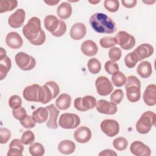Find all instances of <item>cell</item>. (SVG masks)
<instances>
[{"instance_id": "cell-1", "label": "cell", "mask_w": 156, "mask_h": 156, "mask_svg": "<svg viewBox=\"0 0 156 156\" xmlns=\"http://www.w3.org/2000/svg\"><path fill=\"white\" fill-rule=\"evenodd\" d=\"M22 31L24 37L34 45H41L45 41L46 35L41 29V21L36 16L32 17L28 21Z\"/></svg>"}, {"instance_id": "cell-2", "label": "cell", "mask_w": 156, "mask_h": 156, "mask_svg": "<svg viewBox=\"0 0 156 156\" xmlns=\"http://www.w3.org/2000/svg\"><path fill=\"white\" fill-rule=\"evenodd\" d=\"M90 24L93 29L100 34H113L116 30L113 20L103 13H95L90 18Z\"/></svg>"}, {"instance_id": "cell-3", "label": "cell", "mask_w": 156, "mask_h": 156, "mask_svg": "<svg viewBox=\"0 0 156 156\" xmlns=\"http://www.w3.org/2000/svg\"><path fill=\"white\" fill-rule=\"evenodd\" d=\"M60 92L58 84L54 81H49L38 89V100L42 104H47L51 99L55 98Z\"/></svg>"}, {"instance_id": "cell-4", "label": "cell", "mask_w": 156, "mask_h": 156, "mask_svg": "<svg viewBox=\"0 0 156 156\" xmlns=\"http://www.w3.org/2000/svg\"><path fill=\"white\" fill-rule=\"evenodd\" d=\"M126 96L131 102H136L141 98V82L135 76H129L125 83Z\"/></svg>"}, {"instance_id": "cell-5", "label": "cell", "mask_w": 156, "mask_h": 156, "mask_svg": "<svg viewBox=\"0 0 156 156\" xmlns=\"http://www.w3.org/2000/svg\"><path fill=\"white\" fill-rule=\"evenodd\" d=\"M156 115L151 111L143 113L136 123V130L141 134L147 133L155 124Z\"/></svg>"}, {"instance_id": "cell-6", "label": "cell", "mask_w": 156, "mask_h": 156, "mask_svg": "<svg viewBox=\"0 0 156 156\" xmlns=\"http://www.w3.org/2000/svg\"><path fill=\"white\" fill-rule=\"evenodd\" d=\"M15 58L17 66L24 71L31 70L36 65L35 59L32 56L23 52L16 54Z\"/></svg>"}, {"instance_id": "cell-7", "label": "cell", "mask_w": 156, "mask_h": 156, "mask_svg": "<svg viewBox=\"0 0 156 156\" xmlns=\"http://www.w3.org/2000/svg\"><path fill=\"white\" fill-rule=\"evenodd\" d=\"M80 123V119L74 113H65L60 115L58 120L59 126L63 129H73L77 127Z\"/></svg>"}, {"instance_id": "cell-8", "label": "cell", "mask_w": 156, "mask_h": 156, "mask_svg": "<svg viewBox=\"0 0 156 156\" xmlns=\"http://www.w3.org/2000/svg\"><path fill=\"white\" fill-rule=\"evenodd\" d=\"M116 44L124 50H129L135 45V37L126 31H119L115 37Z\"/></svg>"}, {"instance_id": "cell-9", "label": "cell", "mask_w": 156, "mask_h": 156, "mask_svg": "<svg viewBox=\"0 0 156 156\" xmlns=\"http://www.w3.org/2000/svg\"><path fill=\"white\" fill-rule=\"evenodd\" d=\"M96 99L94 96L87 95L83 98H77L74 100V106L79 111L86 112L93 109L96 105Z\"/></svg>"}, {"instance_id": "cell-10", "label": "cell", "mask_w": 156, "mask_h": 156, "mask_svg": "<svg viewBox=\"0 0 156 156\" xmlns=\"http://www.w3.org/2000/svg\"><path fill=\"white\" fill-rule=\"evenodd\" d=\"M95 85L97 92L101 96H107L113 90L112 83L105 76L98 77L95 81Z\"/></svg>"}, {"instance_id": "cell-11", "label": "cell", "mask_w": 156, "mask_h": 156, "mask_svg": "<svg viewBox=\"0 0 156 156\" xmlns=\"http://www.w3.org/2000/svg\"><path fill=\"white\" fill-rule=\"evenodd\" d=\"M100 127L101 130L109 137L115 136L119 131V123L115 119H104L101 122Z\"/></svg>"}, {"instance_id": "cell-12", "label": "cell", "mask_w": 156, "mask_h": 156, "mask_svg": "<svg viewBox=\"0 0 156 156\" xmlns=\"http://www.w3.org/2000/svg\"><path fill=\"white\" fill-rule=\"evenodd\" d=\"M0 51V80H3L10 71L12 66L10 58L6 55V51L1 48Z\"/></svg>"}, {"instance_id": "cell-13", "label": "cell", "mask_w": 156, "mask_h": 156, "mask_svg": "<svg viewBox=\"0 0 156 156\" xmlns=\"http://www.w3.org/2000/svg\"><path fill=\"white\" fill-rule=\"evenodd\" d=\"M96 108L98 112L105 115H114L118 110L116 104L104 99L99 100L96 102Z\"/></svg>"}, {"instance_id": "cell-14", "label": "cell", "mask_w": 156, "mask_h": 156, "mask_svg": "<svg viewBox=\"0 0 156 156\" xmlns=\"http://www.w3.org/2000/svg\"><path fill=\"white\" fill-rule=\"evenodd\" d=\"M24 19L25 11L23 9H18L9 16L8 23L12 28H19L23 26Z\"/></svg>"}, {"instance_id": "cell-15", "label": "cell", "mask_w": 156, "mask_h": 156, "mask_svg": "<svg viewBox=\"0 0 156 156\" xmlns=\"http://www.w3.org/2000/svg\"><path fill=\"white\" fill-rule=\"evenodd\" d=\"M130 150L136 156H149L151 154L150 147L140 141H133L130 145Z\"/></svg>"}, {"instance_id": "cell-16", "label": "cell", "mask_w": 156, "mask_h": 156, "mask_svg": "<svg viewBox=\"0 0 156 156\" xmlns=\"http://www.w3.org/2000/svg\"><path fill=\"white\" fill-rule=\"evenodd\" d=\"M74 138L79 143H87L91 138V130L86 126H80L74 131Z\"/></svg>"}, {"instance_id": "cell-17", "label": "cell", "mask_w": 156, "mask_h": 156, "mask_svg": "<svg viewBox=\"0 0 156 156\" xmlns=\"http://www.w3.org/2000/svg\"><path fill=\"white\" fill-rule=\"evenodd\" d=\"M153 46L149 43H143L139 45L133 52L136 54L138 61L151 56L154 53Z\"/></svg>"}, {"instance_id": "cell-18", "label": "cell", "mask_w": 156, "mask_h": 156, "mask_svg": "<svg viewBox=\"0 0 156 156\" xmlns=\"http://www.w3.org/2000/svg\"><path fill=\"white\" fill-rule=\"evenodd\" d=\"M143 98L146 105H155L156 104V85L155 84L149 85L143 93Z\"/></svg>"}, {"instance_id": "cell-19", "label": "cell", "mask_w": 156, "mask_h": 156, "mask_svg": "<svg viewBox=\"0 0 156 156\" xmlns=\"http://www.w3.org/2000/svg\"><path fill=\"white\" fill-rule=\"evenodd\" d=\"M40 85L34 83L26 87L23 92L24 98L29 102H38V94Z\"/></svg>"}, {"instance_id": "cell-20", "label": "cell", "mask_w": 156, "mask_h": 156, "mask_svg": "<svg viewBox=\"0 0 156 156\" xmlns=\"http://www.w3.org/2000/svg\"><path fill=\"white\" fill-rule=\"evenodd\" d=\"M5 43L12 49H19L23 46V41L17 32H10L6 35Z\"/></svg>"}, {"instance_id": "cell-21", "label": "cell", "mask_w": 156, "mask_h": 156, "mask_svg": "<svg viewBox=\"0 0 156 156\" xmlns=\"http://www.w3.org/2000/svg\"><path fill=\"white\" fill-rule=\"evenodd\" d=\"M87 33V29L82 23H76L71 27L69 32L70 37L72 39L79 40L83 38Z\"/></svg>"}, {"instance_id": "cell-22", "label": "cell", "mask_w": 156, "mask_h": 156, "mask_svg": "<svg viewBox=\"0 0 156 156\" xmlns=\"http://www.w3.org/2000/svg\"><path fill=\"white\" fill-rule=\"evenodd\" d=\"M46 107L48 110L49 113V118L48 122H46V126L49 129H56L58 127L57 119L60 112L56 108V107L53 104H50Z\"/></svg>"}, {"instance_id": "cell-23", "label": "cell", "mask_w": 156, "mask_h": 156, "mask_svg": "<svg viewBox=\"0 0 156 156\" xmlns=\"http://www.w3.org/2000/svg\"><path fill=\"white\" fill-rule=\"evenodd\" d=\"M80 49L82 52L88 57L95 55L98 51V48L96 43L90 40L83 41L81 45Z\"/></svg>"}, {"instance_id": "cell-24", "label": "cell", "mask_w": 156, "mask_h": 156, "mask_svg": "<svg viewBox=\"0 0 156 156\" xmlns=\"http://www.w3.org/2000/svg\"><path fill=\"white\" fill-rule=\"evenodd\" d=\"M60 20L55 16L52 15H47L44 20V25L45 28L51 33L55 32L60 25Z\"/></svg>"}, {"instance_id": "cell-25", "label": "cell", "mask_w": 156, "mask_h": 156, "mask_svg": "<svg viewBox=\"0 0 156 156\" xmlns=\"http://www.w3.org/2000/svg\"><path fill=\"white\" fill-rule=\"evenodd\" d=\"M57 13L62 20H66L69 18L72 13L71 5L68 2H62L57 9Z\"/></svg>"}, {"instance_id": "cell-26", "label": "cell", "mask_w": 156, "mask_h": 156, "mask_svg": "<svg viewBox=\"0 0 156 156\" xmlns=\"http://www.w3.org/2000/svg\"><path fill=\"white\" fill-rule=\"evenodd\" d=\"M137 73L140 77L144 79L149 77L152 74L151 63L148 61H143L137 66Z\"/></svg>"}, {"instance_id": "cell-27", "label": "cell", "mask_w": 156, "mask_h": 156, "mask_svg": "<svg viewBox=\"0 0 156 156\" xmlns=\"http://www.w3.org/2000/svg\"><path fill=\"white\" fill-rule=\"evenodd\" d=\"M71 104V98L66 93L61 94L55 101L56 107L62 110L69 108Z\"/></svg>"}, {"instance_id": "cell-28", "label": "cell", "mask_w": 156, "mask_h": 156, "mask_svg": "<svg viewBox=\"0 0 156 156\" xmlns=\"http://www.w3.org/2000/svg\"><path fill=\"white\" fill-rule=\"evenodd\" d=\"M48 114L49 112L47 108L41 107L32 112V116L36 122L43 123L47 121Z\"/></svg>"}, {"instance_id": "cell-29", "label": "cell", "mask_w": 156, "mask_h": 156, "mask_svg": "<svg viewBox=\"0 0 156 156\" xmlns=\"http://www.w3.org/2000/svg\"><path fill=\"white\" fill-rule=\"evenodd\" d=\"M76 149L75 143L68 140L62 141L58 145V151L65 155L71 154L74 152Z\"/></svg>"}, {"instance_id": "cell-30", "label": "cell", "mask_w": 156, "mask_h": 156, "mask_svg": "<svg viewBox=\"0 0 156 156\" xmlns=\"http://www.w3.org/2000/svg\"><path fill=\"white\" fill-rule=\"evenodd\" d=\"M18 6V2L15 0H3L0 2V13L12 11Z\"/></svg>"}, {"instance_id": "cell-31", "label": "cell", "mask_w": 156, "mask_h": 156, "mask_svg": "<svg viewBox=\"0 0 156 156\" xmlns=\"http://www.w3.org/2000/svg\"><path fill=\"white\" fill-rule=\"evenodd\" d=\"M87 67L91 73L96 74L101 71V63L97 58H92L88 60L87 63Z\"/></svg>"}, {"instance_id": "cell-32", "label": "cell", "mask_w": 156, "mask_h": 156, "mask_svg": "<svg viewBox=\"0 0 156 156\" xmlns=\"http://www.w3.org/2000/svg\"><path fill=\"white\" fill-rule=\"evenodd\" d=\"M112 81L115 86L117 87H121L125 84L126 81V77L122 72L118 71L112 74Z\"/></svg>"}, {"instance_id": "cell-33", "label": "cell", "mask_w": 156, "mask_h": 156, "mask_svg": "<svg viewBox=\"0 0 156 156\" xmlns=\"http://www.w3.org/2000/svg\"><path fill=\"white\" fill-rule=\"evenodd\" d=\"M29 151L32 156H42L44 154V148L40 143H34L29 147Z\"/></svg>"}, {"instance_id": "cell-34", "label": "cell", "mask_w": 156, "mask_h": 156, "mask_svg": "<svg viewBox=\"0 0 156 156\" xmlns=\"http://www.w3.org/2000/svg\"><path fill=\"white\" fill-rule=\"evenodd\" d=\"M138 62V58L133 52H129L126 55L124 58L125 65L129 68H133L135 67Z\"/></svg>"}, {"instance_id": "cell-35", "label": "cell", "mask_w": 156, "mask_h": 156, "mask_svg": "<svg viewBox=\"0 0 156 156\" xmlns=\"http://www.w3.org/2000/svg\"><path fill=\"white\" fill-rule=\"evenodd\" d=\"M113 145L118 151H124L128 146V141L124 137H118L113 140Z\"/></svg>"}, {"instance_id": "cell-36", "label": "cell", "mask_w": 156, "mask_h": 156, "mask_svg": "<svg viewBox=\"0 0 156 156\" xmlns=\"http://www.w3.org/2000/svg\"><path fill=\"white\" fill-rule=\"evenodd\" d=\"M101 46L104 48H112L116 44V41L115 37L110 36H106L101 38L99 41Z\"/></svg>"}, {"instance_id": "cell-37", "label": "cell", "mask_w": 156, "mask_h": 156, "mask_svg": "<svg viewBox=\"0 0 156 156\" xmlns=\"http://www.w3.org/2000/svg\"><path fill=\"white\" fill-rule=\"evenodd\" d=\"M104 5V7L110 12L118 11L119 7V3L118 0H105Z\"/></svg>"}, {"instance_id": "cell-38", "label": "cell", "mask_w": 156, "mask_h": 156, "mask_svg": "<svg viewBox=\"0 0 156 156\" xmlns=\"http://www.w3.org/2000/svg\"><path fill=\"white\" fill-rule=\"evenodd\" d=\"M21 140L22 143L25 145L30 144L35 140L34 133L31 130H26L23 133Z\"/></svg>"}, {"instance_id": "cell-39", "label": "cell", "mask_w": 156, "mask_h": 156, "mask_svg": "<svg viewBox=\"0 0 156 156\" xmlns=\"http://www.w3.org/2000/svg\"><path fill=\"white\" fill-rule=\"evenodd\" d=\"M121 50L118 47H112L108 51V57L112 62L118 61L121 57Z\"/></svg>"}, {"instance_id": "cell-40", "label": "cell", "mask_w": 156, "mask_h": 156, "mask_svg": "<svg viewBox=\"0 0 156 156\" xmlns=\"http://www.w3.org/2000/svg\"><path fill=\"white\" fill-rule=\"evenodd\" d=\"M124 97V93L121 89L115 90L110 96V101L115 104H119Z\"/></svg>"}, {"instance_id": "cell-41", "label": "cell", "mask_w": 156, "mask_h": 156, "mask_svg": "<svg viewBox=\"0 0 156 156\" xmlns=\"http://www.w3.org/2000/svg\"><path fill=\"white\" fill-rule=\"evenodd\" d=\"M22 99L20 96L15 94L12 96L9 100V105L12 109H15L21 107Z\"/></svg>"}, {"instance_id": "cell-42", "label": "cell", "mask_w": 156, "mask_h": 156, "mask_svg": "<svg viewBox=\"0 0 156 156\" xmlns=\"http://www.w3.org/2000/svg\"><path fill=\"white\" fill-rule=\"evenodd\" d=\"M104 68L105 71L108 73L109 74H113L114 73L119 71V66L118 65L114 62H112V60H108L105 62Z\"/></svg>"}, {"instance_id": "cell-43", "label": "cell", "mask_w": 156, "mask_h": 156, "mask_svg": "<svg viewBox=\"0 0 156 156\" xmlns=\"http://www.w3.org/2000/svg\"><path fill=\"white\" fill-rule=\"evenodd\" d=\"M12 114H13V116H14V118L16 119L19 120V121L23 120L27 115L26 110L23 107H20L19 108L13 109Z\"/></svg>"}, {"instance_id": "cell-44", "label": "cell", "mask_w": 156, "mask_h": 156, "mask_svg": "<svg viewBox=\"0 0 156 156\" xmlns=\"http://www.w3.org/2000/svg\"><path fill=\"white\" fill-rule=\"evenodd\" d=\"M11 137L10 131L5 127L0 128V143L1 144L6 143Z\"/></svg>"}, {"instance_id": "cell-45", "label": "cell", "mask_w": 156, "mask_h": 156, "mask_svg": "<svg viewBox=\"0 0 156 156\" xmlns=\"http://www.w3.org/2000/svg\"><path fill=\"white\" fill-rule=\"evenodd\" d=\"M20 123L26 129L34 128L36 124V122L30 115H27L24 119L20 121Z\"/></svg>"}, {"instance_id": "cell-46", "label": "cell", "mask_w": 156, "mask_h": 156, "mask_svg": "<svg viewBox=\"0 0 156 156\" xmlns=\"http://www.w3.org/2000/svg\"><path fill=\"white\" fill-rule=\"evenodd\" d=\"M66 23L63 20H60V25L58 29L55 32L51 33V34L56 37H60L65 34V33L66 32Z\"/></svg>"}, {"instance_id": "cell-47", "label": "cell", "mask_w": 156, "mask_h": 156, "mask_svg": "<svg viewBox=\"0 0 156 156\" xmlns=\"http://www.w3.org/2000/svg\"><path fill=\"white\" fill-rule=\"evenodd\" d=\"M13 155L22 156L23 151H21L20 149L18 147H9V149L7 152V156H13Z\"/></svg>"}, {"instance_id": "cell-48", "label": "cell", "mask_w": 156, "mask_h": 156, "mask_svg": "<svg viewBox=\"0 0 156 156\" xmlns=\"http://www.w3.org/2000/svg\"><path fill=\"white\" fill-rule=\"evenodd\" d=\"M23 143H22L21 140H20V139H13L12 140V141L10 142V144H9V147H18L19 149H20L21 151H23L24 150V146H23Z\"/></svg>"}, {"instance_id": "cell-49", "label": "cell", "mask_w": 156, "mask_h": 156, "mask_svg": "<svg viewBox=\"0 0 156 156\" xmlns=\"http://www.w3.org/2000/svg\"><path fill=\"white\" fill-rule=\"evenodd\" d=\"M121 2L124 7L130 9L134 7L136 4V0H122Z\"/></svg>"}, {"instance_id": "cell-50", "label": "cell", "mask_w": 156, "mask_h": 156, "mask_svg": "<svg viewBox=\"0 0 156 156\" xmlns=\"http://www.w3.org/2000/svg\"><path fill=\"white\" fill-rule=\"evenodd\" d=\"M99 156H116L117 154L113 150L111 149H105L104 150L102 151H101L99 154Z\"/></svg>"}, {"instance_id": "cell-51", "label": "cell", "mask_w": 156, "mask_h": 156, "mask_svg": "<svg viewBox=\"0 0 156 156\" xmlns=\"http://www.w3.org/2000/svg\"><path fill=\"white\" fill-rule=\"evenodd\" d=\"M59 0L57 1H44V2L49 5H55L59 2Z\"/></svg>"}, {"instance_id": "cell-52", "label": "cell", "mask_w": 156, "mask_h": 156, "mask_svg": "<svg viewBox=\"0 0 156 156\" xmlns=\"http://www.w3.org/2000/svg\"><path fill=\"white\" fill-rule=\"evenodd\" d=\"M89 2H90V3H91V4H97V3H98V2H100V1H89Z\"/></svg>"}]
</instances>
